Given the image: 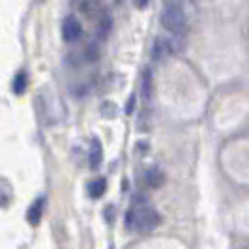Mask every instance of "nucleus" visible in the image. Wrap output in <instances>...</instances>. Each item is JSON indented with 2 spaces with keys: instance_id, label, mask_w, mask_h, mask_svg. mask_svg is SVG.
<instances>
[{
  "instance_id": "nucleus-8",
  "label": "nucleus",
  "mask_w": 249,
  "mask_h": 249,
  "mask_svg": "<svg viewBox=\"0 0 249 249\" xmlns=\"http://www.w3.org/2000/svg\"><path fill=\"white\" fill-rule=\"evenodd\" d=\"M171 45L165 41V39H156V43H154V49H152V56L156 58V60H165L169 54H171Z\"/></svg>"
},
{
  "instance_id": "nucleus-15",
  "label": "nucleus",
  "mask_w": 249,
  "mask_h": 249,
  "mask_svg": "<svg viewBox=\"0 0 249 249\" xmlns=\"http://www.w3.org/2000/svg\"><path fill=\"white\" fill-rule=\"evenodd\" d=\"M37 2H45V0H37Z\"/></svg>"
},
{
  "instance_id": "nucleus-11",
  "label": "nucleus",
  "mask_w": 249,
  "mask_h": 249,
  "mask_svg": "<svg viewBox=\"0 0 249 249\" xmlns=\"http://www.w3.org/2000/svg\"><path fill=\"white\" fill-rule=\"evenodd\" d=\"M101 112L107 116V118H112L114 114H116V107H112L109 101H105V105H103V109H101Z\"/></svg>"
},
{
  "instance_id": "nucleus-6",
  "label": "nucleus",
  "mask_w": 249,
  "mask_h": 249,
  "mask_svg": "<svg viewBox=\"0 0 249 249\" xmlns=\"http://www.w3.org/2000/svg\"><path fill=\"white\" fill-rule=\"evenodd\" d=\"M88 160H90V167L92 169H98L101 165L103 148H101V142L98 139H92V142H90V156H88Z\"/></svg>"
},
{
  "instance_id": "nucleus-1",
  "label": "nucleus",
  "mask_w": 249,
  "mask_h": 249,
  "mask_svg": "<svg viewBox=\"0 0 249 249\" xmlns=\"http://www.w3.org/2000/svg\"><path fill=\"white\" fill-rule=\"evenodd\" d=\"M160 223H161L160 213L146 204H135L125 213V227L137 232H152Z\"/></svg>"
},
{
  "instance_id": "nucleus-14",
  "label": "nucleus",
  "mask_w": 249,
  "mask_h": 249,
  "mask_svg": "<svg viewBox=\"0 0 249 249\" xmlns=\"http://www.w3.org/2000/svg\"><path fill=\"white\" fill-rule=\"evenodd\" d=\"M6 202H8V199H6V197H4V195H2V193H0V206H4V204H6Z\"/></svg>"
},
{
  "instance_id": "nucleus-10",
  "label": "nucleus",
  "mask_w": 249,
  "mask_h": 249,
  "mask_svg": "<svg viewBox=\"0 0 249 249\" xmlns=\"http://www.w3.org/2000/svg\"><path fill=\"white\" fill-rule=\"evenodd\" d=\"M150 96H152V73L150 70H144L142 71V98L148 101Z\"/></svg>"
},
{
  "instance_id": "nucleus-13",
  "label": "nucleus",
  "mask_w": 249,
  "mask_h": 249,
  "mask_svg": "<svg viewBox=\"0 0 249 249\" xmlns=\"http://www.w3.org/2000/svg\"><path fill=\"white\" fill-rule=\"evenodd\" d=\"M133 4L137 6L139 10H142V8H146V6H148L150 0H133Z\"/></svg>"
},
{
  "instance_id": "nucleus-4",
  "label": "nucleus",
  "mask_w": 249,
  "mask_h": 249,
  "mask_svg": "<svg viewBox=\"0 0 249 249\" xmlns=\"http://www.w3.org/2000/svg\"><path fill=\"white\" fill-rule=\"evenodd\" d=\"M43 206H45V199H41V197L30 204V208L26 212V221L32 225V227L39 225V221H41V217H43Z\"/></svg>"
},
{
  "instance_id": "nucleus-9",
  "label": "nucleus",
  "mask_w": 249,
  "mask_h": 249,
  "mask_svg": "<svg viewBox=\"0 0 249 249\" xmlns=\"http://www.w3.org/2000/svg\"><path fill=\"white\" fill-rule=\"evenodd\" d=\"M26 87H28V77H26V71H19V73L13 77V83H12L13 92H15L17 96H21V94H25L26 92Z\"/></svg>"
},
{
  "instance_id": "nucleus-7",
  "label": "nucleus",
  "mask_w": 249,
  "mask_h": 249,
  "mask_svg": "<svg viewBox=\"0 0 249 249\" xmlns=\"http://www.w3.org/2000/svg\"><path fill=\"white\" fill-rule=\"evenodd\" d=\"M105 191H107V180L105 178H96L88 184V195L92 199H101L105 195Z\"/></svg>"
},
{
  "instance_id": "nucleus-2",
  "label": "nucleus",
  "mask_w": 249,
  "mask_h": 249,
  "mask_svg": "<svg viewBox=\"0 0 249 249\" xmlns=\"http://www.w3.org/2000/svg\"><path fill=\"white\" fill-rule=\"evenodd\" d=\"M161 26L173 34H182L186 28V13L176 4V2H167L161 12Z\"/></svg>"
},
{
  "instance_id": "nucleus-5",
  "label": "nucleus",
  "mask_w": 249,
  "mask_h": 249,
  "mask_svg": "<svg viewBox=\"0 0 249 249\" xmlns=\"http://www.w3.org/2000/svg\"><path fill=\"white\" fill-rule=\"evenodd\" d=\"M163 182H165V175H163V171H160L158 167H152V169H148L144 173V184L148 187H152V189L161 187Z\"/></svg>"
},
{
  "instance_id": "nucleus-12",
  "label": "nucleus",
  "mask_w": 249,
  "mask_h": 249,
  "mask_svg": "<svg viewBox=\"0 0 249 249\" xmlns=\"http://www.w3.org/2000/svg\"><path fill=\"white\" fill-rule=\"evenodd\" d=\"M133 107H135V96H129L127 105H125V112H127V114H131V112H133Z\"/></svg>"
},
{
  "instance_id": "nucleus-3",
  "label": "nucleus",
  "mask_w": 249,
  "mask_h": 249,
  "mask_svg": "<svg viewBox=\"0 0 249 249\" xmlns=\"http://www.w3.org/2000/svg\"><path fill=\"white\" fill-rule=\"evenodd\" d=\"M81 34H83V25H81V21H79L75 15H68L62 23L64 41L73 43V41H77V39L81 37Z\"/></svg>"
}]
</instances>
